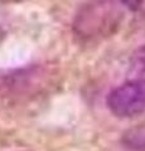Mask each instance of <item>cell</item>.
Here are the masks:
<instances>
[{
	"mask_svg": "<svg viewBox=\"0 0 145 151\" xmlns=\"http://www.w3.org/2000/svg\"><path fill=\"white\" fill-rule=\"evenodd\" d=\"M107 107L120 119L141 115L145 111V79L134 78L112 89L107 97Z\"/></svg>",
	"mask_w": 145,
	"mask_h": 151,
	"instance_id": "obj_2",
	"label": "cell"
},
{
	"mask_svg": "<svg viewBox=\"0 0 145 151\" xmlns=\"http://www.w3.org/2000/svg\"><path fill=\"white\" fill-rule=\"evenodd\" d=\"M3 3H18V1H22V0H0Z\"/></svg>",
	"mask_w": 145,
	"mask_h": 151,
	"instance_id": "obj_7",
	"label": "cell"
},
{
	"mask_svg": "<svg viewBox=\"0 0 145 151\" xmlns=\"http://www.w3.org/2000/svg\"><path fill=\"white\" fill-rule=\"evenodd\" d=\"M123 15L115 0H87L74 15L73 34L79 43H99L119 29Z\"/></svg>",
	"mask_w": 145,
	"mask_h": 151,
	"instance_id": "obj_1",
	"label": "cell"
},
{
	"mask_svg": "<svg viewBox=\"0 0 145 151\" xmlns=\"http://www.w3.org/2000/svg\"><path fill=\"white\" fill-rule=\"evenodd\" d=\"M124 145L133 151H145V126L128 130L123 136Z\"/></svg>",
	"mask_w": 145,
	"mask_h": 151,
	"instance_id": "obj_4",
	"label": "cell"
},
{
	"mask_svg": "<svg viewBox=\"0 0 145 151\" xmlns=\"http://www.w3.org/2000/svg\"><path fill=\"white\" fill-rule=\"evenodd\" d=\"M131 70L136 79H145V45L133 54Z\"/></svg>",
	"mask_w": 145,
	"mask_h": 151,
	"instance_id": "obj_5",
	"label": "cell"
},
{
	"mask_svg": "<svg viewBox=\"0 0 145 151\" xmlns=\"http://www.w3.org/2000/svg\"><path fill=\"white\" fill-rule=\"evenodd\" d=\"M45 76L40 68H29L6 77L0 84L4 97L10 100H24L42 91V79Z\"/></svg>",
	"mask_w": 145,
	"mask_h": 151,
	"instance_id": "obj_3",
	"label": "cell"
},
{
	"mask_svg": "<svg viewBox=\"0 0 145 151\" xmlns=\"http://www.w3.org/2000/svg\"><path fill=\"white\" fill-rule=\"evenodd\" d=\"M144 0H120V3L123 4L124 6L129 8L130 10H138V9L141 6Z\"/></svg>",
	"mask_w": 145,
	"mask_h": 151,
	"instance_id": "obj_6",
	"label": "cell"
}]
</instances>
